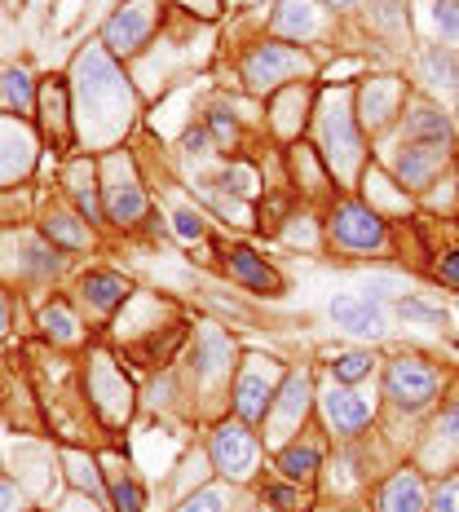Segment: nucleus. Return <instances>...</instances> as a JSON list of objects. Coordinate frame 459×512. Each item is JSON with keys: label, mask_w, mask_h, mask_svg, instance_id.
Masks as SVG:
<instances>
[{"label": "nucleus", "mask_w": 459, "mask_h": 512, "mask_svg": "<svg viewBox=\"0 0 459 512\" xmlns=\"http://www.w3.org/2000/svg\"><path fill=\"white\" fill-rule=\"evenodd\" d=\"M301 71H309V58L296 45H261L243 62V80H248L252 93L279 89L283 80H296Z\"/></svg>", "instance_id": "obj_1"}, {"label": "nucleus", "mask_w": 459, "mask_h": 512, "mask_svg": "<svg viewBox=\"0 0 459 512\" xmlns=\"http://www.w3.org/2000/svg\"><path fill=\"white\" fill-rule=\"evenodd\" d=\"M327 230H332V239L340 243V248H349V252H376V248L389 243L384 221L367 204H340L332 212V221H327Z\"/></svg>", "instance_id": "obj_2"}, {"label": "nucleus", "mask_w": 459, "mask_h": 512, "mask_svg": "<svg viewBox=\"0 0 459 512\" xmlns=\"http://www.w3.org/2000/svg\"><path fill=\"white\" fill-rule=\"evenodd\" d=\"M437 384H442V376H437L433 362L424 358H398L389 367V376H384V389H389V398L398 402V407H424V402H433Z\"/></svg>", "instance_id": "obj_3"}, {"label": "nucleus", "mask_w": 459, "mask_h": 512, "mask_svg": "<svg viewBox=\"0 0 459 512\" xmlns=\"http://www.w3.org/2000/svg\"><path fill=\"white\" fill-rule=\"evenodd\" d=\"M155 23H159L155 0H128L120 14L102 27V40H106V49L111 53H137L146 40H151Z\"/></svg>", "instance_id": "obj_4"}, {"label": "nucleus", "mask_w": 459, "mask_h": 512, "mask_svg": "<svg viewBox=\"0 0 459 512\" xmlns=\"http://www.w3.org/2000/svg\"><path fill=\"white\" fill-rule=\"evenodd\" d=\"M274 393H279V384H274L270 358H248V367H243L239 384H234V407H239V420H248V424L265 420Z\"/></svg>", "instance_id": "obj_5"}, {"label": "nucleus", "mask_w": 459, "mask_h": 512, "mask_svg": "<svg viewBox=\"0 0 459 512\" xmlns=\"http://www.w3.org/2000/svg\"><path fill=\"white\" fill-rule=\"evenodd\" d=\"M451 159V146H437V142H402L398 151V164H393V173L407 190H424L433 186V177L442 173V164Z\"/></svg>", "instance_id": "obj_6"}, {"label": "nucleus", "mask_w": 459, "mask_h": 512, "mask_svg": "<svg viewBox=\"0 0 459 512\" xmlns=\"http://www.w3.org/2000/svg\"><path fill=\"white\" fill-rule=\"evenodd\" d=\"M332 318H336V327H345L349 336H362V340H384L389 336L384 309L371 301V296H336Z\"/></svg>", "instance_id": "obj_7"}, {"label": "nucleus", "mask_w": 459, "mask_h": 512, "mask_svg": "<svg viewBox=\"0 0 459 512\" xmlns=\"http://www.w3.org/2000/svg\"><path fill=\"white\" fill-rule=\"evenodd\" d=\"M212 460H217V468L226 477H248L252 473V464H256V442H252V433L243 429V424H221L217 437H212Z\"/></svg>", "instance_id": "obj_8"}, {"label": "nucleus", "mask_w": 459, "mask_h": 512, "mask_svg": "<svg viewBox=\"0 0 459 512\" xmlns=\"http://www.w3.org/2000/svg\"><path fill=\"white\" fill-rule=\"evenodd\" d=\"M323 415H327V424H332L336 433L354 437V433H362L371 424V402L358 398L354 389H327L323 393Z\"/></svg>", "instance_id": "obj_9"}, {"label": "nucleus", "mask_w": 459, "mask_h": 512, "mask_svg": "<svg viewBox=\"0 0 459 512\" xmlns=\"http://www.w3.org/2000/svg\"><path fill=\"white\" fill-rule=\"evenodd\" d=\"M106 168H111V181H106V204H111V217L120 221V226H133V221L146 212L142 186L124 173L120 159H106Z\"/></svg>", "instance_id": "obj_10"}, {"label": "nucleus", "mask_w": 459, "mask_h": 512, "mask_svg": "<svg viewBox=\"0 0 459 512\" xmlns=\"http://www.w3.org/2000/svg\"><path fill=\"white\" fill-rule=\"evenodd\" d=\"M234 349H230V340L217 332V327H204L199 332V345H195V371H199V380L212 384V380H221V376H230V367H234Z\"/></svg>", "instance_id": "obj_11"}, {"label": "nucleus", "mask_w": 459, "mask_h": 512, "mask_svg": "<svg viewBox=\"0 0 459 512\" xmlns=\"http://www.w3.org/2000/svg\"><path fill=\"white\" fill-rule=\"evenodd\" d=\"M398 102H402L398 80H371L367 89H362V124L384 128L393 115H398Z\"/></svg>", "instance_id": "obj_12"}, {"label": "nucleus", "mask_w": 459, "mask_h": 512, "mask_svg": "<svg viewBox=\"0 0 459 512\" xmlns=\"http://www.w3.org/2000/svg\"><path fill=\"white\" fill-rule=\"evenodd\" d=\"M424 482H420V473H398V477H389L380 490V508L376 512H424Z\"/></svg>", "instance_id": "obj_13"}, {"label": "nucleus", "mask_w": 459, "mask_h": 512, "mask_svg": "<svg viewBox=\"0 0 459 512\" xmlns=\"http://www.w3.org/2000/svg\"><path fill=\"white\" fill-rule=\"evenodd\" d=\"M230 270L239 274L248 287H256V292H270V296H279L283 292V279L270 270V265L261 261L252 248H230Z\"/></svg>", "instance_id": "obj_14"}, {"label": "nucleus", "mask_w": 459, "mask_h": 512, "mask_svg": "<svg viewBox=\"0 0 459 512\" xmlns=\"http://www.w3.org/2000/svg\"><path fill=\"white\" fill-rule=\"evenodd\" d=\"M124 296H128V283L111 270H93L89 279H84V301L98 309V314H111L115 305H124Z\"/></svg>", "instance_id": "obj_15"}, {"label": "nucleus", "mask_w": 459, "mask_h": 512, "mask_svg": "<svg viewBox=\"0 0 459 512\" xmlns=\"http://www.w3.org/2000/svg\"><path fill=\"white\" fill-rule=\"evenodd\" d=\"M274 398H279V407H274L279 424H283V429H292V424L305 420V411H309V380L305 376H287L283 389L274 393Z\"/></svg>", "instance_id": "obj_16"}, {"label": "nucleus", "mask_w": 459, "mask_h": 512, "mask_svg": "<svg viewBox=\"0 0 459 512\" xmlns=\"http://www.w3.org/2000/svg\"><path fill=\"white\" fill-rule=\"evenodd\" d=\"M407 137L411 142H437V146H451L455 133H451V120L446 115H437L433 106H420V111L407 120Z\"/></svg>", "instance_id": "obj_17"}, {"label": "nucleus", "mask_w": 459, "mask_h": 512, "mask_svg": "<svg viewBox=\"0 0 459 512\" xmlns=\"http://www.w3.org/2000/svg\"><path fill=\"white\" fill-rule=\"evenodd\" d=\"M323 27L309 0H279V14H274V31H287V36H314Z\"/></svg>", "instance_id": "obj_18"}, {"label": "nucleus", "mask_w": 459, "mask_h": 512, "mask_svg": "<svg viewBox=\"0 0 459 512\" xmlns=\"http://www.w3.org/2000/svg\"><path fill=\"white\" fill-rule=\"evenodd\" d=\"M323 137H327V146H336V151H340V168H349L358 159V137H354L349 115H340V111L327 115V120H323ZM336 151H332V159H336Z\"/></svg>", "instance_id": "obj_19"}, {"label": "nucleus", "mask_w": 459, "mask_h": 512, "mask_svg": "<svg viewBox=\"0 0 459 512\" xmlns=\"http://www.w3.org/2000/svg\"><path fill=\"white\" fill-rule=\"evenodd\" d=\"M71 195L80 204L84 221H102V204H98V177H93V164H76L71 168Z\"/></svg>", "instance_id": "obj_20"}, {"label": "nucleus", "mask_w": 459, "mask_h": 512, "mask_svg": "<svg viewBox=\"0 0 459 512\" xmlns=\"http://www.w3.org/2000/svg\"><path fill=\"white\" fill-rule=\"evenodd\" d=\"M40 106H45V128L53 142H67V93H62V84H45V93H40Z\"/></svg>", "instance_id": "obj_21"}, {"label": "nucleus", "mask_w": 459, "mask_h": 512, "mask_svg": "<svg viewBox=\"0 0 459 512\" xmlns=\"http://www.w3.org/2000/svg\"><path fill=\"white\" fill-rule=\"evenodd\" d=\"M424 80L446 84V89H459V58H455L451 49L433 45L429 53H424Z\"/></svg>", "instance_id": "obj_22"}, {"label": "nucleus", "mask_w": 459, "mask_h": 512, "mask_svg": "<svg viewBox=\"0 0 459 512\" xmlns=\"http://www.w3.org/2000/svg\"><path fill=\"white\" fill-rule=\"evenodd\" d=\"M279 468L292 482H314V473H318V451L314 446H287V451L279 455Z\"/></svg>", "instance_id": "obj_23"}, {"label": "nucleus", "mask_w": 459, "mask_h": 512, "mask_svg": "<svg viewBox=\"0 0 459 512\" xmlns=\"http://www.w3.org/2000/svg\"><path fill=\"white\" fill-rule=\"evenodd\" d=\"M40 323H45V332H49L53 340H58V345H76V340H80L76 318L67 314V305H62V301H53V305L45 309V314H40Z\"/></svg>", "instance_id": "obj_24"}, {"label": "nucleus", "mask_w": 459, "mask_h": 512, "mask_svg": "<svg viewBox=\"0 0 459 512\" xmlns=\"http://www.w3.org/2000/svg\"><path fill=\"white\" fill-rule=\"evenodd\" d=\"M0 98H5L14 111H27L31 98H36V89H31V76L18 67H9L5 76H0Z\"/></svg>", "instance_id": "obj_25"}, {"label": "nucleus", "mask_w": 459, "mask_h": 512, "mask_svg": "<svg viewBox=\"0 0 459 512\" xmlns=\"http://www.w3.org/2000/svg\"><path fill=\"white\" fill-rule=\"evenodd\" d=\"M98 376H93V393H98V407H106V402H120V407L128 411V384L115 376L111 367H106V358H98Z\"/></svg>", "instance_id": "obj_26"}, {"label": "nucleus", "mask_w": 459, "mask_h": 512, "mask_svg": "<svg viewBox=\"0 0 459 512\" xmlns=\"http://www.w3.org/2000/svg\"><path fill=\"white\" fill-rule=\"evenodd\" d=\"M371 367H376V358L367 354V349H349V354H340L332 362V371H336V380L340 384H354L362 376H371Z\"/></svg>", "instance_id": "obj_27"}, {"label": "nucleus", "mask_w": 459, "mask_h": 512, "mask_svg": "<svg viewBox=\"0 0 459 512\" xmlns=\"http://www.w3.org/2000/svg\"><path fill=\"white\" fill-rule=\"evenodd\" d=\"M111 499H115V512H142V486L133 482L128 473H111Z\"/></svg>", "instance_id": "obj_28"}, {"label": "nucleus", "mask_w": 459, "mask_h": 512, "mask_svg": "<svg viewBox=\"0 0 459 512\" xmlns=\"http://www.w3.org/2000/svg\"><path fill=\"white\" fill-rule=\"evenodd\" d=\"M45 230H49V234H53V239H58V243H71V248H80V243H84V230L76 226V217H67V212H58V208L49 212Z\"/></svg>", "instance_id": "obj_29"}, {"label": "nucleus", "mask_w": 459, "mask_h": 512, "mask_svg": "<svg viewBox=\"0 0 459 512\" xmlns=\"http://www.w3.org/2000/svg\"><path fill=\"white\" fill-rule=\"evenodd\" d=\"M398 314L407 318V323H429V327H446V314L442 309H433V305H420V301H398Z\"/></svg>", "instance_id": "obj_30"}, {"label": "nucleus", "mask_w": 459, "mask_h": 512, "mask_svg": "<svg viewBox=\"0 0 459 512\" xmlns=\"http://www.w3.org/2000/svg\"><path fill=\"white\" fill-rule=\"evenodd\" d=\"M226 508H230V495H226V490H217V486L199 490L195 499H186V504H181V512H226Z\"/></svg>", "instance_id": "obj_31"}, {"label": "nucleus", "mask_w": 459, "mask_h": 512, "mask_svg": "<svg viewBox=\"0 0 459 512\" xmlns=\"http://www.w3.org/2000/svg\"><path fill=\"white\" fill-rule=\"evenodd\" d=\"M437 442H446L451 451H459V398L446 402L442 420H437Z\"/></svg>", "instance_id": "obj_32"}, {"label": "nucleus", "mask_w": 459, "mask_h": 512, "mask_svg": "<svg viewBox=\"0 0 459 512\" xmlns=\"http://www.w3.org/2000/svg\"><path fill=\"white\" fill-rule=\"evenodd\" d=\"M433 23H437L442 36L459 40V0H437V5H433Z\"/></svg>", "instance_id": "obj_33"}, {"label": "nucleus", "mask_w": 459, "mask_h": 512, "mask_svg": "<svg viewBox=\"0 0 459 512\" xmlns=\"http://www.w3.org/2000/svg\"><path fill=\"white\" fill-rule=\"evenodd\" d=\"M173 221H177V234H181V239H204V221H199V212L181 208Z\"/></svg>", "instance_id": "obj_34"}, {"label": "nucleus", "mask_w": 459, "mask_h": 512, "mask_svg": "<svg viewBox=\"0 0 459 512\" xmlns=\"http://www.w3.org/2000/svg\"><path fill=\"white\" fill-rule=\"evenodd\" d=\"M252 186H256V177H252V168H230L226 173V190H234V195H252Z\"/></svg>", "instance_id": "obj_35"}, {"label": "nucleus", "mask_w": 459, "mask_h": 512, "mask_svg": "<svg viewBox=\"0 0 459 512\" xmlns=\"http://www.w3.org/2000/svg\"><path fill=\"white\" fill-rule=\"evenodd\" d=\"M433 512H459V482H446L442 490L433 495Z\"/></svg>", "instance_id": "obj_36"}, {"label": "nucleus", "mask_w": 459, "mask_h": 512, "mask_svg": "<svg viewBox=\"0 0 459 512\" xmlns=\"http://www.w3.org/2000/svg\"><path fill=\"white\" fill-rule=\"evenodd\" d=\"M265 499H270L274 508H283V512L296 508V490H287V486H265Z\"/></svg>", "instance_id": "obj_37"}, {"label": "nucleus", "mask_w": 459, "mask_h": 512, "mask_svg": "<svg viewBox=\"0 0 459 512\" xmlns=\"http://www.w3.org/2000/svg\"><path fill=\"white\" fill-rule=\"evenodd\" d=\"M18 508H23V495H18V486L0 477V512H18Z\"/></svg>", "instance_id": "obj_38"}, {"label": "nucleus", "mask_w": 459, "mask_h": 512, "mask_svg": "<svg viewBox=\"0 0 459 512\" xmlns=\"http://www.w3.org/2000/svg\"><path fill=\"white\" fill-rule=\"evenodd\" d=\"M402 292V283H393V279H371L367 283V296L371 301H384V296H398Z\"/></svg>", "instance_id": "obj_39"}, {"label": "nucleus", "mask_w": 459, "mask_h": 512, "mask_svg": "<svg viewBox=\"0 0 459 512\" xmlns=\"http://www.w3.org/2000/svg\"><path fill=\"white\" fill-rule=\"evenodd\" d=\"M442 279L459 287V252H451V256H446V261H442Z\"/></svg>", "instance_id": "obj_40"}, {"label": "nucleus", "mask_w": 459, "mask_h": 512, "mask_svg": "<svg viewBox=\"0 0 459 512\" xmlns=\"http://www.w3.org/2000/svg\"><path fill=\"white\" fill-rule=\"evenodd\" d=\"M212 128H217V137H221V142H230V137H234V124L226 120V115H212Z\"/></svg>", "instance_id": "obj_41"}, {"label": "nucleus", "mask_w": 459, "mask_h": 512, "mask_svg": "<svg viewBox=\"0 0 459 512\" xmlns=\"http://www.w3.org/2000/svg\"><path fill=\"white\" fill-rule=\"evenodd\" d=\"M5 323H9L5 318V296H0V336H5Z\"/></svg>", "instance_id": "obj_42"}, {"label": "nucleus", "mask_w": 459, "mask_h": 512, "mask_svg": "<svg viewBox=\"0 0 459 512\" xmlns=\"http://www.w3.org/2000/svg\"><path fill=\"white\" fill-rule=\"evenodd\" d=\"M327 5H336V9H345V5H354V0H327Z\"/></svg>", "instance_id": "obj_43"}]
</instances>
